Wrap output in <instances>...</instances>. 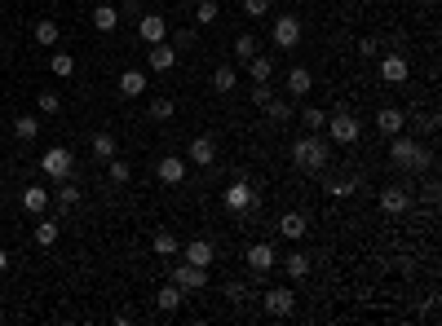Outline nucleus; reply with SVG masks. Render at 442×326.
Listing matches in <instances>:
<instances>
[{
    "label": "nucleus",
    "instance_id": "obj_1",
    "mask_svg": "<svg viewBox=\"0 0 442 326\" xmlns=\"http://www.w3.org/2000/svg\"><path fill=\"white\" fill-rule=\"evenodd\" d=\"M389 163L402 167V172H429V167H434V154H429L416 137H407V132H393V141H389Z\"/></svg>",
    "mask_w": 442,
    "mask_h": 326
},
{
    "label": "nucleus",
    "instance_id": "obj_2",
    "mask_svg": "<svg viewBox=\"0 0 442 326\" xmlns=\"http://www.w3.org/2000/svg\"><path fill=\"white\" fill-rule=\"evenodd\" d=\"M292 163L301 167V172H323L332 163V141L323 132H305V137L292 146Z\"/></svg>",
    "mask_w": 442,
    "mask_h": 326
},
{
    "label": "nucleus",
    "instance_id": "obj_3",
    "mask_svg": "<svg viewBox=\"0 0 442 326\" xmlns=\"http://www.w3.org/2000/svg\"><path fill=\"white\" fill-rule=\"evenodd\" d=\"M221 203H226V208H230L235 216H248V212H257V208H261V194H257L253 185H248L244 176H239V181H230V185H226Z\"/></svg>",
    "mask_w": 442,
    "mask_h": 326
},
{
    "label": "nucleus",
    "instance_id": "obj_4",
    "mask_svg": "<svg viewBox=\"0 0 442 326\" xmlns=\"http://www.w3.org/2000/svg\"><path fill=\"white\" fill-rule=\"evenodd\" d=\"M358 137H363V124H358L350 111L328 115V141H332V146H354Z\"/></svg>",
    "mask_w": 442,
    "mask_h": 326
},
{
    "label": "nucleus",
    "instance_id": "obj_5",
    "mask_svg": "<svg viewBox=\"0 0 442 326\" xmlns=\"http://www.w3.org/2000/svg\"><path fill=\"white\" fill-rule=\"evenodd\" d=\"M261 309H266L270 318H292L296 313V291L292 287H270V291L261 296Z\"/></svg>",
    "mask_w": 442,
    "mask_h": 326
},
{
    "label": "nucleus",
    "instance_id": "obj_6",
    "mask_svg": "<svg viewBox=\"0 0 442 326\" xmlns=\"http://www.w3.org/2000/svg\"><path fill=\"white\" fill-rule=\"evenodd\" d=\"M169 278L182 287V291H204V287H208V269H204V264H190V260H177Z\"/></svg>",
    "mask_w": 442,
    "mask_h": 326
},
{
    "label": "nucleus",
    "instance_id": "obj_7",
    "mask_svg": "<svg viewBox=\"0 0 442 326\" xmlns=\"http://www.w3.org/2000/svg\"><path fill=\"white\" fill-rule=\"evenodd\" d=\"M40 167H44V176H53V181H67V176H71V167H76V154H71L67 146H53V150H44Z\"/></svg>",
    "mask_w": 442,
    "mask_h": 326
},
{
    "label": "nucleus",
    "instance_id": "obj_8",
    "mask_svg": "<svg viewBox=\"0 0 442 326\" xmlns=\"http://www.w3.org/2000/svg\"><path fill=\"white\" fill-rule=\"evenodd\" d=\"M296 44H301V18L279 14L274 18V49H296Z\"/></svg>",
    "mask_w": 442,
    "mask_h": 326
},
{
    "label": "nucleus",
    "instance_id": "obj_9",
    "mask_svg": "<svg viewBox=\"0 0 442 326\" xmlns=\"http://www.w3.org/2000/svg\"><path fill=\"white\" fill-rule=\"evenodd\" d=\"M155 176H160L164 185H182L186 181V159L182 154H164V159L155 163Z\"/></svg>",
    "mask_w": 442,
    "mask_h": 326
},
{
    "label": "nucleus",
    "instance_id": "obj_10",
    "mask_svg": "<svg viewBox=\"0 0 442 326\" xmlns=\"http://www.w3.org/2000/svg\"><path fill=\"white\" fill-rule=\"evenodd\" d=\"M407 75H411V66H407L402 53H385V57H380V84H402Z\"/></svg>",
    "mask_w": 442,
    "mask_h": 326
},
{
    "label": "nucleus",
    "instance_id": "obj_11",
    "mask_svg": "<svg viewBox=\"0 0 442 326\" xmlns=\"http://www.w3.org/2000/svg\"><path fill=\"white\" fill-rule=\"evenodd\" d=\"M407 208H411V194L402 185H385V190H380V212H385V216H402Z\"/></svg>",
    "mask_w": 442,
    "mask_h": 326
},
{
    "label": "nucleus",
    "instance_id": "obj_12",
    "mask_svg": "<svg viewBox=\"0 0 442 326\" xmlns=\"http://www.w3.org/2000/svg\"><path fill=\"white\" fill-rule=\"evenodd\" d=\"M244 260H248V269L261 278V273H270V269H274V260H279V256H274V247H270V243H253Z\"/></svg>",
    "mask_w": 442,
    "mask_h": 326
},
{
    "label": "nucleus",
    "instance_id": "obj_13",
    "mask_svg": "<svg viewBox=\"0 0 442 326\" xmlns=\"http://www.w3.org/2000/svg\"><path fill=\"white\" fill-rule=\"evenodd\" d=\"M177 256H182V260H190V264H204V269H208V264L217 260V247H212V243H204V238H195V243H186L182 251H177Z\"/></svg>",
    "mask_w": 442,
    "mask_h": 326
},
{
    "label": "nucleus",
    "instance_id": "obj_14",
    "mask_svg": "<svg viewBox=\"0 0 442 326\" xmlns=\"http://www.w3.org/2000/svg\"><path fill=\"white\" fill-rule=\"evenodd\" d=\"M186 159L199 163V167H208L212 159H217V141H212V137H195V141L186 146Z\"/></svg>",
    "mask_w": 442,
    "mask_h": 326
},
{
    "label": "nucleus",
    "instance_id": "obj_15",
    "mask_svg": "<svg viewBox=\"0 0 442 326\" xmlns=\"http://www.w3.org/2000/svg\"><path fill=\"white\" fill-rule=\"evenodd\" d=\"M137 31H142V40H146V44H160L164 35H169V22H164V14H142Z\"/></svg>",
    "mask_w": 442,
    "mask_h": 326
},
{
    "label": "nucleus",
    "instance_id": "obj_16",
    "mask_svg": "<svg viewBox=\"0 0 442 326\" xmlns=\"http://www.w3.org/2000/svg\"><path fill=\"white\" fill-rule=\"evenodd\" d=\"M279 234H283V238H292V243H296V238H305V234H309L305 212H283V216H279Z\"/></svg>",
    "mask_w": 442,
    "mask_h": 326
},
{
    "label": "nucleus",
    "instance_id": "obj_17",
    "mask_svg": "<svg viewBox=\"0 0 442 326\" xmlns=\"http://www.w3.org/2000/svg\"><path fill=\"white\" fill-rule=\"evenodd\" d=\"M146 62H151V71H160V75H164V71H173L177 66V49H169V44H151V49H146Z\"/></svg>",
    "mask_w": 442,
    "mask_h": 326
},
{
    "label": "nucleus",
    "instance_id": "obj_18",
    "mask_svg": "<svg viewBox=\"0 0 442 326\" xmlns=\"http://www.w3.org/2000/svg\"><path fill=\"white\" fill-rule=\"evenodd\" d=\"M402 124H407V115H402L398 106H380V111H376V128L385 132V137H393V132H402Z\"/></svg>",
    "mask_w": 442,
    "mask_h": 326
},
{
    "label": "nucleus",
    "instance_id": "obj_19",
    "mask_svg": "<svg viewBox=\"0 0 442 326\" xmlns=\"http://www.w3.org/2000/svg\"><path fill=\"white\" fill-rule=\"evenodd\" d=\"M182 300H186V291L173 282V278H169V282L160 287V296H155V305H160L164 313H177V309H182Z\"/></svg>",
    "mask_w": 442,
    "mask_h": 326
},
{
    "label": "nucleus",
    "instance_id": "obj_20",
    "mask_svg": "<svg viewBox=\"0 0 442 326\" xmlns=\"http://www.w3.org/2000/svg\"><path fill=\"white\" fill-rule=\"evenodd\" d=\"M119 93H124V98H142V93H146V75H142V71H133L128 66L124 75H119V84H115Z\"/></svg>",
    "mask_w": 442,
    "mask_h": 326
},
{
    "label": "nucleus",
    "instance_id": "obj_21",
    "mask_svg": "<svg viewBox=\"0 0 442 326\" xmlns=\"http://www.w3.org/2000/svg\"><path fill=\"white\" fill-rule=\"evenodd\" d=\"M93 27H98L102 35H106V31H115V27H119V9H115V5H106V0H98V9H93Z\"/></svg>",
    "mask_w": 442,
    "mask_h": 326
},
{
    "label": "nucleus",
    "instance_id": "obj_22",
    "mask_svg": "<svg viewBox=\"0 0 442 326\" xmlns=\"http://www.w3.org/2000/svg\"><path fill=\"white\" fill-rule=\"evenodd\" d=\"M283 269H288L292 282H305V278H309V256H305V251H292V256H283Z\"/></svg>",
    "mask_w": 442,
    "mask_h": 326
},
{
    "label": "nucleus",
    "instance_id": "obj_23",
    "mask_svg": "<svg viewBox=\"0 0 442 326\" xmlns=\"http://www.w3.org/2000/svg\"><path fill=\"white\" fill-rule=\"evenodd\" d=\"M309 84H314L309 66H292V71H288V93H292V98H305V93H309Z\"/></svg>",
    "mask_w": 442,
    "mask_h": 326
},
{
    "label": "nucleus",
    "instance_id": "obj_24",
    "mask_svg": "<svg viewBox=\"0 0 442 326\" xmlns=\"http://www.w3.org/2000/svg\"><path fill=\"white\" fill-rule=\"evenodd\" d=\"M22 208H27L31 216H40L44 208H49V190H40V185H27V190H22Z\"/></svg>",
    "mask_w": 442,
    "mask_h": 326
},
{
    "label": "nucleus",
    "instance_id": "obj_25",
    "mask_svg": "<svg viewBox=\"0 0 442 326\" xmlns=\"http://www.w3.org/2000/svg\"><path fill=\"white\" fill-rule=\"evenodd\" d=\"M151 247H155V256H177V251H182V243H177V234H173V229H160V234H155L151 238Z\"/></svg>",
    "mask_w": 442,
    "mask_h": 326
},
{
    "label": "nucleus",
    "instance_id": "obj_26",
    "mask_svg": "<svg viewBox=\"0 0 442 326\" xmlns=\"http://www.w3.org/2000/svg\"><path fill=\"white\" fill-rule=\"evenodd\" d=\"M58 225H62V221H53V216L40 212V221H35V243H40V247H53V243H58Z\"/></svg>",
    "mask_w": 442,
    "mask_h": 326
},
{
    "label": "nucleus",
    "instance_id": "obj_27",
    "mask_svg": "<svg viewBox=\"0 0 442 326\" xmlns=\"http://www.w3.org/2000/svg\"><path fill=\"white\" fill-rule=\"evenodd\" d=\"M248 75H253V84H270V75H274V57L257 53L253 62H248Z\"/></svg>",
    "mask_w": 442,
    "mask_h": 326
},
{
    "label": "nucleus",
    "instance_id": "obj_28",
    "mask_svg": "<svg viewBox=\"0 0 442 326\" xmlns=\"http://www.w3.org/2000/svg\"><path fill=\"white\" fill-rule=\"evenodd\" d=\"M115 137H111V132H93V154H98V163H111L115 159Z\"/></svg>",
    "mask_w": 442,
    "mask_h": 326
},
{
    "label": "nucleus",
    "instance_id": "obj_29",
    "mask_svg": "<svg viewBox=\"0 0 442 326\" xmlns=\"http://www.w3.org/2000/svg\"><path fill=\"white\" fill-rule=\"evenodd\" d=\"M235 84H239L235 66H217V71H212V93H235Z\"/></svg>",
    "mask_w": 442,
    "mask_h": 326
},
{
    "label": "nucleus",
    "instance_id": "obj_30",
    "mask_svg": "<svg viewBox=\"0 0 442 326\" xmlns=\"http://www.w3.org/2000/svg\"><path fill=\"white\" fill-rule=\"evenodd\" d=\"M257 53H261V49H257V35H248V31H244V35H239V40H235V57H239V62L248 66V62H253Z\"/></svg>",
    "mask_w": 442,
    "mask_h": 326
},
{
    "label": "nucleus",
    "instance_id": "obj_31",
    "mask_svg": "<svg viewBox=\"0 0 442 326\" xmlns=\"http://www.w3.org/2000/svg\"><path fill=\"white\" fill-rule=\"evenodd\" d=\"M106 176H111V185H128V181H133V167H128V163L115 154V159L106 163Z\"/></svg>",
    "mask_w": 442,
    "mask_h": 326
},
{
    "label": "nucleus",
    "instance_id": "obj_32",
    "mask_svg": "<svg viewBox=\"0 0 442 326\" xmlns=\"http://www.w3.org/2000/svg\"><path fill=\"white\" fill-rule=\"evenodd\" d=\"M14 137L18 141H35V137H40V119H31V115L14 119Z\"/></svg>",
    "mask_w": 442,
    "mask_h": 326
},
{
    "label": "nucleus",
    "instance_id": "obj_33",
    "mask_svg": "<svg viewBox=\"0 0 442 326\" xmlns=\"http://www.w3.org/2000/svg\"><path fill=\"white\" fill-rule=\"evenodd\" d=\"M49 66H53V75H58V80H71V75H76V57H71L67 49H62V53H53V57H49Z\"/></svg>",
    "mask_w": 442,
    "mask_h": 326
},
{
    "label": "nucleus",
    "instance_id": "obj_34",
    "mask_svg": "<svg viewBox=\"0 0 442 326\" xmlns=\"http://www.w3.org/2000/svg\"><path fill=\"white\" fill-rule=\"evenodd\" d=\"M58 40H62V35H58V22H49V18H44V22H35V44H44V49H53Z\"/></svg>",
    "mask_w": 442,
    "mask_h": 326
},
{
    "label": "nucleus",
    "instance_id": "obj_35",
    "mask_svg": "<svg viewBox=\"0 0 442 326\" xmlns=\"http://www.w3.org/2000/svg\"><path fill=\"white\" fill-rule=\"evenodd\" d=\"M266 119H274V124H288V119H292V102L270 98V102H266Z\"/></svg>",
    "mask_w": 442,
    "mask_h": 326
},
{
    "label": "nucleus",
    "instance_id": "obj_36",
    "mask_svg": "<svg viewBox=\"0 0 442 326\" xmlns=\"http://www.w3.org/2000/svg\"><path fill=\"white\" fill-rule=\"evenodd\" d=\"M301 124H305V132H323V128H328V111L305 106V111H301Z\"/></svg>",
    "mask_w": 442,
    "mask_h": 326
},
{
    "label": "nucleus",
    "instance_id": "obj_37",
    "mask_svg": "<svg viewBox=\"0 0 442 326\" xmlns=\"http://www.w3.org/2000/svg\"><path fill=\"white\" fill-rule=\"evenodd\" d=\"M217 18H221L217 0H199V5H195V22H199V27H212Z\"/></svg>",
    "mask_w": 442,
    "mask_h": 326
},
{
    "label": "nucleus",
    "instance_id": "obj_38",
    "mask_svg": "<svg viewBox=\"0 0 442 326\" xmlns=\"http://www.w3.org/2000/svg\"><path fill=\"white\" fill-rule=\"evenodd\" d=\"M358 190V176H345V181H328V194L332 199H350Z\"/></svg>",
    "mask_w": 442,
    "mask_h": 326
},
{
    "label": "nucleus",
    "instance_id": "obj_39",
    "mask_svg": "<svg viewBox=\"0 0 442 326\" xmlns=\"http://www.w3.org/2000/svg\"><path fill=\"white\" fill-rule=\"evenodd\" d=\"M58 203H62V208H76L80 203V185H71V176L58 181Z\"/></svg>",
    "mask_w": 442,
    "mask_h": 326
},
{
    "label": "nucleus",
    "instance_id": "obj_40",
    "mask_svg": "<svg viewBox=\"0 0 442 326\" xmlns=\"http://www.w3.org/2000/svg\"><path fill=\"white\" fill-rule=\"evenodd\" d=\"M173 98H151V119H173Z\"/></svg>",
    "mask_w": 442,
    "mask_h": 326
},
{
    "label": "nucleus",
    "instance_id": "obj_41",
    "mask_svg": "<svg viewBox=\"0 0 442 326\" xmlns=\"http://www.w3.org/2000/svg\"><path fill=\"white\" fill-rule=\"evenodd\" d=\"M58 111H62V98H58L53 89H44L40 93V115H58Z\"/></svg>",
    "mask_w": 442,
    "mask_h": 326
},
{
    "label": "nucleus",
    "instance_id": "obj_42",
    "mask_svg": "<svg viewBox=\"0 0 442 326\" xmlns=\"http://www.w3.org/2000/svg\"><path fill=\"white\" fill-rule=\"evenodd\" d=\"M244 14L248 18H266L270 14V0H244Z\"/></svg>",
    "mask_w": 442,
    "mask_h": 326
},
{
    "label": "nucleus",
    "instance_id": "obj_43",
    "mask_svg": "<svg viewBox=\"0 0 442 326\" xmlns=\"http://www.w3.org/2000/svg\"><path fill=\"white\" fill-rule=\"evenodd\" d=\"M226 296H230L235 305H244V300H248V287H244V282H226Z\"/></svg>",
    "mask_w": 442,
    "mask_h": 326
},
{
    "label": "nucleus",
    "instance_id": "obj_44",
    "mask_svg": "<svg viewBox=\"0 0 442 326\" xmlns=\"http://www.w3.org/2000/svg\"><path fill=\"white\" fill-rule=\"evenodd\" d=\"M416 132H438V115H416Z\"/></svg>",
    "mask_w": 442,
    "mask_h": 326
},
{
    "label": "nucleus",
    "instance_id": "obj_45",
    "mask_svg": "<svg viewBox=\"0 0 442 326\" xmlns=\"http://www.w3.org/2000/svg\"><path fill=\"white\" fill-rule=\"evenodd\" d=\"M270 98H274V93H270V84H253V102H257V106H266Z\"/></svg>",
    "mask_w": 442,
    "mask_h": 326
},
{
    "label": "nucleus",
    "instance_id": "obj_46",
    "mask_svg": "<svg viewBox=\"0 0 442 326\" xmlns=\"http://www.w3.org/2000/svg\"><path fill=\"white\" fill-rule=\"evenodd\" d=\"M358 53H363V57H376L380 44H376V40H358Z\"/></svg>",
    "mask_w": 442,
    "mask_h": 326
},
{
    "label": "nucleus",
    "instance_id": "obj_47",
    "mask_svg": "<svg viewBox=\"0 0 442 326\" xmlns=\"http://www.w3.org/2000/svg\"><path fill=\"white\" fill-rule=\"evenodd\" d=\"M5 269H9V251L0 247V273H5Z\"/></svg>",
    "mask_w": 442,
    "mask_h": 326
},
{
    "label": "nucleus",
    "instance_id": "obj_48",
    "mask_svg": "<svg viewBox=\"0 0 442 326\" xmlns=\"http://www.w3.org/2000/svg\"><path fill=\"white\" fill-rule=\"evenodd\" d=\"M372 5H380V0H372Z\"/></svg>",
    "mask_w": 442,
    "mask_h": 326
}]
</instances>
